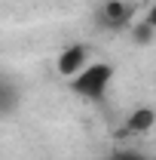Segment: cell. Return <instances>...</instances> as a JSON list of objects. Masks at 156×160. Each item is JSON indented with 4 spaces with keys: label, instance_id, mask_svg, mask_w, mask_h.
<instances>
[{
    "label": "cell",
    "instance_id": "1",
    "mask_svg": "<svg viewBox=\"0 0 156 160\" xmlns=\"http://www.w3.org/2000/svg\"><path fill=\"white\" fill-rule=\"evenodd\" d=\"M110 80H113V65H107V62H89L80 74L71 77V89L86 102H104L107 89H110Z\"/></svg>",
    "mask_w": 156,
    "mask_h": 160
},
{
    "label": "cell",
    "instance_id": "7",
    "mask_svg": "<svg viewBox=\"0 0 156 160\" xmlns=\"http://www.w3.org/2000/svg\"><path fill=\"white\" fill-rule=\"evenodd\" d=\"M107 160H150V157H141L135 151H117V154H110Z\"/></svg>",
    "mask_w": 156,
    "mask_h": 160
},
{
    "label": "cell",
    "instance_id": "4",
    "mask_svg": "<svg viewBox=\"0 0 156 160\" xmlns=\"http://www.w3.org/2000/svg\"><path fill=\"white\" fill-rule=\"evenodd\" d=\"M19 102H21V89L19 83L6 74H0V117H9L19 111Z\"/></svg>",
    "mask_w": 156,
    "mask_h": 160
},
{
    "label": "cell",
    "instance_id": "2",
    "mask_svg": "<svg viewBox=\"0 0 156 160\" xmlns=\"http://www.w3.org/2000/svg\"><path fill=\"white\" fill-rule=\"evenodd\" d=\"M132 19H135V6L129 0H104L95 9V22L104 31H122L132 25Z\"/></svg>",
    "mask_w": 156,
    "mask_h": 160
},
{
    "label": "cell",
    "instance_id": "5",
    "mask_svg": "<svg viewBox=\"0 0 156 160\" xmlns=\"http://www.w3.org/2000/svg\"><path fill=\"white\" fill-rule=\"evenodd\" d=\"M156 123V114L150 111V108H135L132 114H129V120L122 123V136H141V132H150Z\"/></svg>",
    "mask_w": 156,
    "mask_h": 160
},
{
    "label": "cell",
    "instance_id": "6",
    "mask_svg": "<svg viewBox=\"0 0 156 160\" xmlns=\"http://www.w3.org/2000/svg\"><path fill=\"white\" fill-rule=\"evenodd\" d=\"M153 37H156V31L144 19H141V22H132V40H135V43H150Z\"/></svg>",
    "mask_w": 156,
    "mask_h": 160
},
{
    "label": "cell",
    "instance_id": "3",
    "mask_svg": "<svg viewBox=\"0 0 156 160\" xmlns=\"http://www.w3.org/2000/svg\"><path fill=\"white\" fill-rule=\"evenodd\" d=\"M89 65V46L86 43H71V46H64L58 52V62H55V68H58L61 77H74V74H80L83 68Z\"/></svg>",
    "mask_w": 156,
    "mask_h": 160
},
{
    "label": "cell",
    "instance_id": "8",
    "mask_svg": "<svg viewBox=\"0 0 156 160\" xmlns=\"http://www.w3.org/2000/svg\"><path fill=\"white\" fill-rule=\"evenodd\" d=\"M144 22H147V25H150V28L156 31V3L150 6V9H147V16H144Z\"/></svg>",
    "mask_w": 156,
    "mask_h": 160
}]
</instances>
